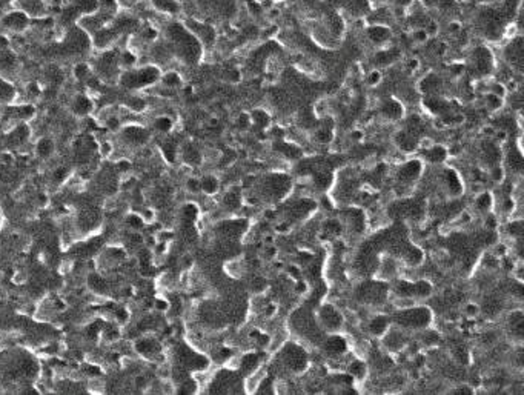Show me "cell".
Listing matches in <instances>:
<instances>
[{"mask_svg":"<svg viewBox=\"0 0 524 395\" xmlns=\"http://www.w3.org/2000/svg\"><path fill=\"white\" fill-rule=\"evenodd\" d=\"M88 284H89V288H91L94 292H97V294H105L106 291H108V283L99 275V274H91V275H89L88 277Z\"/></svg>","mask_w":524,"mask_h":395,"instance_id":"cell-10","label":"cell"},{"mask_svg":"<svg viewBox=\"0 0 524 395\" xmlns=\"http://www.w3.org/2000/svg\"><path fill=\"white\" fill-rule=\"evenodd\" d=\"M306 289H308V286H306L304 281H298V283L295 284V292H297L298 295H303V294L306 292Z\"/></svg>","mask_w":524,"mask_h":395,"instance_id":"cell-25","label":"cell"},{"mask_svg":"<svg viewBox=\"0 0 524 395\" xmlns=\"http://www.w3.org/2000/svg\"><path fill=\"white\" fill-rule=\"evenodd\" d=\"M152 2H154V5H157L161 9H166V11L175 9V6H172V3H171V0H152Z\"/></svg>","mask_w":524,"mask_h":395,"instance_id":"cell-23","label":"cell"},{"mask_svg":"<svg viewBox=\"0 0 524 395\" xmlns=\"http://www.w3.org/2000/svg\"><path fill=\"white\" fill-rule=\"evenodd\" d=\"M489 175H491V178H492V182H495V183H501V182H503V178H504V169H503L500 165H495V166L491 169Z\"/></svg>","mask_w":524,"mask_h":395,"instance_id":"cell-19","label":"cell"},{"mask_svg":"<svg viewBox=\"0 0 524 395\" xmlns=\"http://www.w3.org/2000/svg\"><path fill=\"white\" fill-rule=\"evenodd\" d=\"M480 312H481V308L478 306L477 303H467L466 306H464V315H466V318H475V317L480 315Z\"/></svg>","mask_w":524,"mask_h":395,"instance_id":"cell-15","label":"cell"},{"mask_svg":"<svg viewBox=\"0 0 524 395\" xmlns=\"http://www.w3.org/2000/svg\"><path fill=\"white\" fill-rule=\"evenodd\" d=\"M477 206H478V209H487V208H489L491 206V203H492V199H491V195L489 194H483V195H480V197H477Z\"/></svg>","mask_w":524,"mask_h":395,"instance_id":"cell-20","label":"cell"},{"mask_svg":"<svg viewBox=\"0 0 524 395\" xmlns=\"http://www.w3.org/2000/svg\"><path fill=\"white\" fill-rule=\"evenodd\" d=\"M123 138L131 143L132 146H140L148 141L149 134L140 127H126L123 130Z\"/></svg>","mask_w":524,"mask_h":395,"instance_id":"cell-4","label":"cell"},{"mask_svg":"<svg viewBox=\"0 0 524 395\" xmlns=\"http://www.w3.org/2000/svg\"><path fill=\"white\" fill-rule=\"evenodd\" d=\"M72 110H74V113L77 116H86L93 111V102L89 100L88 97L85 96H79L76 97L74 100V105H72Z\"/></svg>","mask_w":524,"mask_h":395,"instance_id":"cell-7","label":"cell"},{"mask_svg":"<svg viewBox=\"0 0 524 395\" xmlns=\"http://www.w3.org/2000/svg\"><path fill=\"white\" fill-rule=\"evenodd\" d=\"M161 151H163V155L168 161H174L175 160V145L172 141H166L163 146H161Z\"/></svg>","mask_w":524,"mask_h":395,"instance_id":"cell-16","label":"cell"},{"mask_svg":"<svg viewBox=\"0 0 524 395\" xmlns=\"http://www.w3.org/2000/svg\"><path fill=\"white\" fill-rule=\"evenodd\" d=\"M200 188L205 194L212 195L219 189V180H217L214 175H205L200 180Z\"/></svg>","mask_w":524,"mask_h":395,"instance_id":"cell-11","label":"cell"},{"mask_svg":"<svg viewBox=\"0 0 524 395\" xmlns=\"http://www.w3.org/2000/svg\"><path fill=\"white\" fill-rule=\"evenodd\" d=\"M168 37L178 56L183 60H195L200 54V43L194 35L182 25L174 23L168 28Z\"/></svg>","mask_w":524,"mask_h":395,"instance_id":"cell-1","label":"cell"},{"mask_svg":"<svg viewBox=\"0 0 524 395\" xmlns=\"http://www.w3.org/2000/svg\"><path fill=\"white\" fill-rule=\"evenodd\" d=\"M386 326H388V323H386V318H385V317H377V318H374V320L371 321V331H372L374 334H378V335L385 334Z\"/></svg>","mask_w":524,"mask_h":395,"instance_id":"cell-12","label":"cell"},{"mask_svg":"<svg viewBox=\"0 0 524 395\" xmlns=\"http://www.w3.org/2000/svg\"><path fill=\"white\" fill-rule=\"evenodd\" d=\"M88 73H89V69H88V66L86 65H77L76 66V69H74V74H76V77L77 79H85V77H88Z\"/></svg>","mask_w":524,"mask_h":395,"instance_id":"cell-22","label":"cell"},{"mask_svg":"<svg viewBox=\"0 0 524 395\" xmlns=\"http://www.w3.org/2000/svg\"><path fill=\"white\" fill-rule=\"evenodd\" d=\"M160 77V71L155 66H144L131 73H126L122 77V85L128 89H138L152 85Z\"/></svg>","mask_w":524,"mask_h":395,"instance_id":"cell-2","label":"cell"},{"mask_svg":"<svg viewBox=\"0 0 524 395\" xmlns=\"http://www.w3.org/2000/svg\"><path fill=\"white\" fill-rule=\"evenodd\" d=\"M72 9L76 12L89 14L97 9V0H72Z\"/></svg>","mask_w":524,"mask_h":395,"instance_id":"cell-8","label":"cell"},{"mask_svg":"<svg viewBox=\"0 0 524 395\" xmlns=\"http://www.w3.org/2000/svg\"><path fill=\"white\" fill-rule=\"evenodd\" d=\"M14 97H15L14 86L0 77V103H9Z\"/></svg>","mask_w":524,"mask_h":395,"instance_id":"cell-9","label":"cell"},{"mask_svg":"<svg viewBox=\"0 0 524 395\" xmlns=\"http://www.w3.org/2000/svg\"><path fill=\"white\" fill-rule=\"evenodd\" d=\"M3 25L14 31H22L28 25V15L22 11L11 12L3 19Z\"/></svg>","mask_w":524,"mask_h":395,"instance_id":"cell-5","label":"cell"},{"mask_svg":"<svg viewBox=\"0 0 524 395\" xmlns=\"http://www.w3.org/2000/svg\"><path fill=\"white\" fill-rule=\"evenodd\" d=\"M126 225H128L130 228H132L134 231L137 229H141L143 225H144V220L141 219V215H137V214H131L126 217Z\"/></svg>","mask_w":524,"mask_h":395,"instance_id":"cell-14","label":"cell"},{"mask_svg":"<svg viewBox=\"0 0 524 395\" xmlns=\"http://www.w3.org/2000/svg\"><path fill=\"white\" fill-rule=\"evenodd\" d=\"M154 127L160 132H169L172 130V120L169 117H158L154 122Z\"/></svg>","mask_w":524,"mask_h":395,"instance_id":"cell-13","label":"cell"},{"mask_svg":"<svg viewBox=\"0 0 524 395\" xmlns=\"http://www.w3.org/2000/svg\"><path fill=\"white\" fill-rule=\"evenodd\" d=\"M66 175H68V168L60 166V168H57L56 171L52 172V180L57 182V183H62V182L65 180V178H66Z\"/></svg>","mask_w":524,"mask_h":395,"instance_id":"cell-21","label":"cell"},{"mask_svg":"<svg viewBox=\"0 0 524 395\" xmlns=\"http://www.w3.org/2000/svg\"><path fill=\"white\" fill-rule=\"evenodd\" d=\"M54 152V140L49 137H43L37 141L35 145V154H37L40 158H48L51 157V154Z\"/></svg>","mask_w":524,"mask_h":395,"instance_id":"cell-6","label":"cell"},{"mask_svg":"<svg viewBox=\"0 0 524 395\" xmlns=\"http://www.w3.org/2000/svg\"><path fill=\"white\" fill-rule=\"evenodd\" d=\"M154 308H155L157 311L165 312V311L169 309V303H168V300H160V298H157V300L154 301Z\"/></svg>","mask_w":524,"mask_h":395,"instance_id":"cell-24","label":"cell"},{"mask_svg":"<svg viewBox=\"0 0 524 395\" xmlns=\"http://www.w3.org/2000/svg\"><path fill=\"white\" fill-rule=\"evenodd\" d=\"M135 351L143 355L144 358H154V357H158L160 355V351H161V346L160 343L157 342L155 338L152 337H141L138 338L135 342Z\"/></svg>","mask_w":524,"mask_h":395,"instance_id":"cell-3","label":"cell"},{"mask_svg":"<svg viewBox=\"0 0 524 395\" xmlns=\"http://www.w3.org/2000/svg\"><path fill=\"white\" fill-rule=\"evenodd\" d=\"M186 191L191 192V194H198V192L202 191V188H200V180H198V178H195V177L188 178V180H186Z\"/></svg>","mask_w":524,"mask_h":395,"instance_id":"cell-18","label":"cell"},{"mask_svg":"<svg viewBox=\"0 0 524 395\" xmlns=\"http://www.w3.org/2000/svg\"><path fill=\"white\" fill-rule=\"evenodd\" d=\"M289 274H291V277H300L301 275V272H300V267H297V266H291V267H289Z\"/></svg>","mask_w":524,"mask_h":395,"instance_id":"cell-26","label":"cell"},{"mask_svg":"<svg viewBox=\"0 0 524 395\" xmlns=\"http://www.w3.org/2000/svg\"><path fill=\"white\" fill-rule=\"evenodd\" d=\"M161 80H163V83H165L168 88H175V86H178L180 83H182V80H180V77H178L177 73H168Z\"/></svg>","mask_w":524,"mask_h":395,"instance_id":"cell-17","label":"cell"}]
</instances>
